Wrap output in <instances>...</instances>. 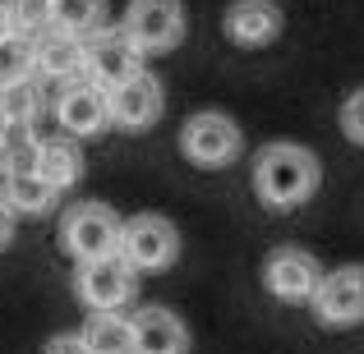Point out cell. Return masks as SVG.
<instances>
[{
  "label": "cell",
  "mask_w": 364,
  "mask_h": 354,
  "mask_svg": "<svg viewBox=\"0 0 364 354\" xmlns=\"http://www.w3.org/2000/svg\"><path fill=\"white\" fill-rule=\"evenodd\" d=\"M9 33H14V28H9V14H5V0H0V42H5Z\"/></svg>",
  "instance_id": "obj_26"
},
{
  "label": "cell",
  "mask_w": 364,
  "mask_h": 354,
  "mask_svg": "<svg viewBox=\"0 0 364 354\" xmlns=\"http://www.w3.org/2000/svg\"><path fill=\"white\" fill-rule=\"evenodd\" d=\"M337 124H341V138L364 148V88L346 92L341 97V111H337Z\"/></svg>",
  "instance_id": "obj_23"
},
{
  "label": "cell",
  "mask_w": 364,
  "mask_h": 354,
  "mask_svg": "<svg viewBox=\"0 0 364 354\" xmlns=\"http://www.w3.org/2000/svg\"><path fill=\"white\" fill-rule=\"evenodd\" d=\"M286 28V14L277 0H231L222 14V33L231 46L240 51H258V46H272Z\"/></svg>",
  "instance_id": "obj_12"
},
{
  "label": "cell",
  "mask_w": 364,
  "mask_h": 354,
  "mask_svg": "<svg viewBox=\"0 0 364 354\" xmlns=\"http://www.w3.org/2000/svg\"><path fill=\"white\" fill-rule=\"evenodd\" d=\"M37 79V60H33V42L18 33H9L0 42V88H14V83Z\"/></svg>",
  "instance_id": "obj_20"
},
{
  "label": "cell",
  "mask_w": 364,
  "mask_h": 354,
  "mask_svg": "<svg viewBox=\"0 0 364 354\" xmlns=\"http://www.w3.org/2000/svg\"><path fill=\"white\" fill-rule=\"evenodd\" d=\"M74 294L88 304V313H124L129 304H139V272L120 253L83 262L74 272Z\"/></svg>",
  "instance_id": "obj_7"
},
{
  "label": "cell",
  "mask_w": 364,
  "mask_h": 354,
  "mask_svg": "<svg viewBox=\"0 0 364 354\" xmlns=\"http://www.w3.org/2000/svg\"><path fill=\"white\" fill-rule=\"evenodd\" d=\"M120 226H124V216L116 207L88 198V203H74V207L60 212L55 239H60L65 258H74V267H83V262H97V258H116L120 253Z\"/></svg>",
  "instance_id": "obj_2"
},
{
  "label": "cell",
  "mask_w": 364,
  "mask_h": 354,
  "mask_svg": "<svg viewBox=\"0 0 364 354\" xmlns=\"http://www.w3.org/2000/svg\"><path fill=\"white\" fill-rule=\"evenodd\" d=\"M180 226L161 212H134L124 216L120 226V258L134 267L139 276H157V272H171L180 262Z\"/></svg>",
  "instance_id": "obj_4"
},
{
  "label": "cell",
  "mask_w": 364,
  "mask_h": 354,
  "mask_svg": "<svg viewBox=\"0 0 364 354\" xmlns=\"http://www.w3.org/2000/svg\"><path fill=\"white\" fill-rule=\"evenodd\" d=\"M0 106H5L9 129H33V120L46 111L42 79H28V83H14V88H0Z\"/></svg>",
  "instance_id": "obj_19"
},
{
  "label": "cell",
  "mask_w": 364,
  "mask_h": 354,
  "mask_svg": "<svg viewBox=\"0 0 364 354\" xmlns=\"http://www.w3.org/2000/svg\"><path fill=\"white\" fill-rule=\"evenodd\" d=\"M5 133H9V120H5V106H0V143H5Z\"/></svg>",
  "instance_id": "obj_27"
},
{
  "label": "cell",
  "mask_w": 364,
  "mask_h": 354,
  "mask_svg": "<svg viewBox=\"0 0 364 354\" xmlns=\"http://www.w3.org/2000/svg\"><path fill=\"white\" fill-rule=\"evenodd\" d=\"M51 28L88 42L107 28V0H51Z\"/></svg>",
  "instance_id": "obj_18"
},
{
  "label": "cell",
  "mask_w": 364,
  "mask_h": 354,
  "mask_svg": "<svg viewBox=\"0 0 364 354\" xmlns=\"http://www.w3.org/2000/svg\"><path fill=\"white\" fill-rule=\"evenodd\" d=\"M309 313L318 327H332V331L364 327V262H346V267L323 272V285L314 294Z\"/></svg>",
  "instance_id": "obj_8"
},
{
  "label": "cell",
  "mask_w": 364,
  "mask_h": 354,
  "mask_svg": "<svg viewBox=\"0 0 364 354\" xmlns=\"http://www.w3.org/2000/svg\"><path fill=\"white\" fill-rule=\"evenodd\" d=\"M42 354H88V350H83L79 331H55V336L42 345Z\"/></svg>",
  "instance_id": "obj_24"
},
{
  "label": "cell",
  "mask_w": 364,
  "mask_h": 354,
  "mask_svg": "<svg viewBox=\"0 0 364 354\" xmlns=\"http://www.w3.org/2000/svg\"><path fill=\"white\" fill-rule=\"evenodd\" d=\"M5 14H9V28L33 42L37 33L51 28V0H5Z\"/></svg>",
  "instance_id": "obj_22"
},
{
  "label": "cell",
  "mask_w": 364,
  "mask_h": 354,
  "mask_svg": "<svg viewBox=\"0 0 364 354\" xmlns=\"http://www.w3.org/2000/svg\"><path fill=\"white\" fill-rule=\"evenodd\" d=\"M185 0H129L120 18V33L139 46L143 55H166L185 42Z\"/></svg>",
  "instance_id": "obj_5"
},
{
  "label": "cell",
  "mask_w": 364,
  "mask_h": 354,
  "mask_svg": "<svg viewBox=\"0 0 364 354\" xmlns=\"http://www.w3.org/2000/svg\"><path fill=\"white\" fill-rule=\"evenodd\" d=\"M111 106V124L124 133H148L152 124L166 116V88L157 74H139V79L120 83L116 92H107Z\"/></svg>",
  "instance_id": "obj_10"
},
{
  "label": "cell",
  "mask_w": 364,
  "mask_h": 354,
  "mask_svg": "<svg viewBox=\"0 0 364 354\" xmlns=\"http://www.w3.org/2000/svg\"><path fill=\"white\" fill-rule=\"evenodd\" d=\"M55 124L65 129V138H97V133L111 124L107 92H102L92 79L60 83V92H55Z\"/></svg>",
  "instance_id": "obj_11"
},
{
  "label": "cell",
  "mask_w": 364,
  "mask_h": 354,
  "mask_svg": "<svg viewBox=\"0 0 364 354\" xmlns=\"http://www.w3.org/2000/svg\"><path fill=\"white\" fill-rule=\"evenodd\" d=\"M83 51H88V55H83V79H92L102 92H116L120 83L148 74V65H143L148 55H143L120 28H102L97 37L83 42Z\"/></svg>",
  "instance_id": "obj_9"
},
{
  "label": "cell",
  "mask_w": 364,
  "mask_h": 354,
  "mask_svg": "<svg viewBox=\"0 0 364 354\" xmlns=\"http://www.w3.org/2000/svg\"><path fill=\"white\" fill-rule=\"evenodd\" d=\"M249 184L267 212H295L323 189V161L295 138H272L249 161Z\"/></svg>",
  "instance_id": "obj_1"
},
{
  "label": "cell",
  "mask_w": 364,
  "mask_h": 354,
  "mask_svg": "<svg viewBox=\"0 0 364 354\" xmlns=\"http://www.w3.org/2000/svg\"><path fill=\"white\" fill-rule=\"evenodd\" d=\"M37 148H42V138L33 129H9L5 143H0V175H28V170H37Z\"/></svg>",
  "instance_id": "obj_21"
},
{
  "label": "cell",
  "mask_w": 364,
  "mask_h": 354,
  "mask_svg": "<svg viewBox=\"0 0 364 354\" xmlns=\"http://www.w3.org/2000/svg\"><path fill=\"white\" fill-rule=\"evenodd\" d=\"M79 341L88 354H134V322L129 313H88Z\"/></svg>",
  "instance_id": "obj_16"
},
{
  "label": "cell",
  "mask_w": 364,
  "mask_h": 354,
  "mask_svg": "<svg viewBox=\"0 0 364 354\" xmlns=\"http://www.w3.org/2000/svg\"><path fill=\"white\" fill-rule=\"evenodd\" d=\"M323 272H328V267H323L309 248L277 244L272 253L263 258V272L258 276H263V290L272 294L277 304H314V294H318V285H323Z\"/></svg>",
  "instance_id": "obj_6"
},
{
  "label": "cell",
  "mask_w": 364,
  "mask_h": 354,
  "mask_svg": "<svg viewBox=\"0 0 364 354\" xmlns=\"http://www.w3.org/2000/svg\"><path fill=\"white\" fill-rule=\"evenodd\" d=\"M83 42L60 28H46V33L33 37V60H37V79H51V83H74L83 79Z\"/></svg>",
  "instance_id": "obj_14"
},
{
  "label": "cell",
  "mask_w": 364,
  "mask_h": 354,
  "mask_svg": "<svg viewBox=\"0 0 364 354\" xmlns=\"http://www.w3.org/2000/svg\"><path fill=\"white\" fill-rule=\"evenodd\" d=\"M55 198L60 194L51 184H42L37 170H28V175H0V203L14 216H46L55 207Z\"/></svg>",
  "instance_id": "obj_17"
},
{
  "label": "cell",
  "mask_w": 364,
  "mask_h": 354,
  "mask_svg": "<svg viewBox=\"0 0 364 354\" xmlns=\"http://www.w3.org/2000/svg\"><path fill=\"white\" fill-rule=\"evenodd\" d=\"M37 175L42 184H51L55 194H70L83 179V148L74 138H42L37 148Z\"/></svg>",
  "instance_id": "obj_15"
},
{
  "label": "cell",
  "mask_w": 364,
  "mask_h": 354,
  "mask_svg": "<svg viewBox=\"0 0 364 354\" xmlns=\"http://www.w3.org/2000/svg\"><path fill=\"white\" fill-rule=\"evenodd\" d=\"M14 235H18V216L9 212L5 203H0V253H5V248L14 244Z\"/></svg>",
  "instance_id": "obj_25"
},
{
  "label": "cell",
  "mask_w": 364,
  "mask_h": 354,
  "mask_svg": "<svg viewBox=\"0 0 364 354\" xmlns=\"http://www.w3.org/2000/svg\"><path fill=\"white\" fill-rule=\"evenodd\" d=\"M176 148L194 170H226L245 152V129L226 111H194V116H185V124H180Z\"/></svg>",
  "instance_id": "obj_3"
},
{
  "label": "cell",
  "mask_w": 364,
  "mask_h": 354,
  "mask_svg": "<svg viewBox=\"0 0 364 354\" xmlns=\"http://www.w3.org/2000/svg\"><path fill=\"white\" fill-rule=\"evenodd\" d=\"M134 322V354H189L194 341H189V327L176 309L166 304H143V309L129 313Z\"/></svg>",
  "instance_id": "obj_13"
}]
</instances>
